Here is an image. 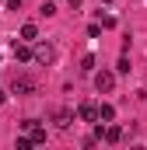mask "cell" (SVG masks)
Segmentation results:
<instances>
[{"label":"cell","mask_w":147,"mask_h":150,"mask_svg":"<svg viewBox=\"0 0 147 150\" xmlns=\"http://www.w3.org/2000/svg\"><path fill=\"white\" fill-rule=\"evenodd\" d=\"M32 59L42 63V67H53V63H56V49H53L49 42H39V45H32Z\"/></svg>","instance_id":"cell-1"},{"label":"cell","mask_w":147,"mask_h":150,"mask_svg":"<svg viewBox=\"0 0 147 150\" xmlns=\"http://www.w3.org/2000/svg\"><path fill=\"white\" fill-rule=\"evenodd\" d=\"M21 129L28 133L32 147H39V143H46V126H39V119H25V122H21Z\"/></svg>","instance_id":"cell-2"},{"label":"cell","mask_w":147,"mask_h":150,"mask_svg":"<svg viewBox=\"0 0 147 150\" xmlns=\"http://www.w3.org/2000/svg\"><path fill=\"white\" fill-rule=\"evenodd\" d=\"M112 87H116V74L112 70H95V91L98 94H109Z\"/></svg>","instance_id":"cell-3"},{"label":"cell","mask_w":147,"mask_h":150,"mask_svg":"<svg viewBox=\"0 0 147 150\" xmlns=\"http://www.w3.org/2000/svg\"><path fill=\"white\" fill-rule=\"evenodd\" d=\"M77 119L95 126V122H98V105H95V101H81V105H77Z\"/></svg>","instance_id":"cell-4"},{"label":"cell","mask_w":147,"mask_h":150,"mask_svg":"<svg viewBox=\"0 0 147 150\" xmlns=\"http://www.w3.org/2000/svg\"><path fill=\"white\" fill-rule=\"evenodd\" d=\"M14 59H18V63H28V59H32V45L14 38Z\"/></svg>","instance_id":"cell-5"},{"label":"cell","mask_w":147,"mask_h":150,"mask_svg":"<svg viewBox=\"0 0 147 150\" xmlns=\"http://www.w3.org/2000/svg\"><path fill=\"white\" fill-rule=\"evenodd\" d=\"M11 91H14V94H32V91H35V80H32V77H18Z\"/></svg>","instance_id":"cell-6"},{"label":"cell","mask_w":147,"mask_h":150,"mask_svg":"<svg viewBox=\"0 0 147 150\" xmlns=\"http://www.w3.org/2000/svg\"><path fill=\"white\" fill-rule=\"evenodd\" d=\"M53 122H56V129H70V122H74V112H67V108H60V112L53 115Z\"/></svg>","instance_id":"cell-7"},{"label":"cell","mask_w":147,"mask_h":150,"mask_svg":"<svg viewBox=\"0 0 147 150\" xmlns=\"http://www.w3.org/2000/svg\"><path fill=\"white\" fill-rule=\"evenodd\" d=\"M35 38H39V28L32 25V21H28V25H21V42H35Z\"/></svg>","instance_id":"cell-8"},{"label":"cell","mask_w":147,"mask_h":150,"mask_svg":"<svg viewBox=\"0 0 147 150\" xmlns=\"http://www.w3.org/2000/svg\"><path fill=\"white\" fill-rule=\"evenodd\" d=\"M112 119H116V108H112L109 101H105V105H98V122H112Z\"/></svg>","instance_id":"cell-9"},{"label":"cell","mask_w":147,"mask_h":150,"mask_svg":"<svg viewBox=\"0 0 147 150\" xmlns=\"http://www.w3.org/2000/svg\"><path fill=\"white\" fill-rule=\"evenodd\" d=\"M39 14H42V18H53V14H56V4H53V0H42Z\"/></svg>","instance_id":"cell-10"},{"label":"cell","mask_w":147,"mask_h":150,"mask_svg":"<svg viewBox=\"0 0 147 150\" xmlns=\"http://www.w3.org/2000/svg\"><path fill=\"white\" fill-rule=\"evenodd\" d=\"M81 70H84V74H95V56H91V52L81 56Z\"/></svg>","instance_id":"cell-11"},{"label":"cell","mask_w":147,"mask_h":150,"mask_svg":"<svg viewBox=\"0 0 147 150\" xmlns=\"http://www.w3.org/2000/svg\"><path fill=\"white\" fill-rule=\"evenodd\" d=\"M98 25H102V28H116V18H112V14H102V11H98Z\"/></svg>","instance_id":"cell-12"},{"label":"cell","mask_w":147,"mask_h":150,"mask_svg":"<svg viewBox=\"0 0 147 150\" xmlns=\"http://www.w3.org/2000/svg\"><path fill=\"white\" fill-rule=\"evenodd\" d=\"M116 70H119V74H130V56H126V52L119 56V63H116Z\"/></svg>","instance_id":"cell-13"},{"label":"cell","mask_w":147,"mask_h":150,"mask_svg":"<svg viewBox=\"0 0 147 150\" xmlns=\"http://www.w3.org/2000/svg\"><path fill=\"white\" fill-rule=\"evenodd\" d=\"M14 147H18V150H28V147H32V140H28V133H25V136H18V143H14Z\"/></svg>","instance_id":"cell-14"},{"label":"cell","mask_w":147,"mask_h":150,"mask_svg":"<svg viewBox=\"0 0 147 150\" xmlns=\"http://www.w3.org/2000/svg\"><path fill=\"white\" fill-rule=\"evenodd\" d=\"M102 35V25H88V38H98Z\"/></svg>","instance_id":"cell-15"},{"label":"cell","mask_w":147,"mask_h":150,"mask_svg":"<svg viewBox=\"0 0 147 150\" xmlns=\"http://www.w3.org/2000/svg\"><path fill=\"white\" fill-rule=\"evenodd\" d=\"M7 11H21V0H7Z\"/></svg>","instance_id":"cell-16"},{"label":"cell","mask_w":147,"mask_h":150,"mask_svg":"<svg viewBox=\"0 0 147 150\" xmlns=\"http://www.w3.org/2000/svg\"><path fill=\"white\" fill-rule=\"evenodd\" d=\"M67 4H70V11H77V7H81L84 0H67Z\"/></svg>","instance_id":"cell-17"},{"label":"cell","mask_w":147,"mask_h":150,"mask_svg":"<svg viewBox=\"0 0 147 150\" xmlns=\"http://www.w3.org/2000/svg\"><path fill=\"white\" fill-rule=\"evenodd\" d=\"M4 101H7V91H4V87H0V105H4Z\"/></svg>","instance_id":"cell-18"},{"label":"cell","mask_w":147,"mask_h":150,"mask_svg":"<svg viewBox=\"0 0 147 150\" xmlns=\"http://www.w3.org/2000/svg\"><path fill=\"white\" fill-rule=\"evenodd\" d=\"M102 4H116V0H102Z\"/></svg>","instance_id":"cell-19"}]
</instances>
